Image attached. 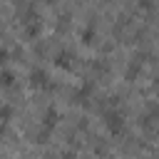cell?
Segmentation results:
<instances>
[{
    "instance_id": "obj_1",
    "label": "cell",
    "mask_w": 159,
    "mask_h": 159,
    "mask_svg": "<svg viewBox=\"0 0 159 159\" xmlns=\"http://www.w3.org/2000/svg\"><path fill=\"white\" fill-rule=\"evenodd\" d=\"M102 119H104V129H107L112 137L124 134V112H122L119 107H107L104 114H102Z\"/></svg>"
},
{
    "instance_id": "obj_2",
    "label": "cell",
    "mask_w": 159,
    "mask_h": 159,
    "mask_svg": "<svg viewBox=\"0 0 159 159\" xmlns=\"http://www.w3.org/2000/svg\"><path fill=\"white\" fill-rule=\"evenodd\" d=\"M27 82L32 89H47L50 87V72L45 67H32L30 75H27Z\"/></svg>"
},
{
    "instance_id": "obj_3",
    "label": "cell",
    "mask_w": 159,
    "mask_h": 159,
    "mask_svg": "<svg viewBox=\"0 0 159 159\" xmlns=\"http://www.w3.org/2000/svg\"><path fill=\"white\" fill-rule=\"evenodd\" d=\"M60 119H62V112L57 109V107H47L45 112H42V119H40V127L45 129V132H55L57 129V124H60Z\"/></svg>"
},
{
    "instance_id": "obj_4",
    "label": "cell",
    "mask_w": 159,
    "mask_h": 159,
    "mask_svg": "<svg viewBox=\"0 0 159 159\" xmlns=\"http://www.w3.org/2000/svg\"><path fill=\"white\" fill-rule=\"evenodd\" d=\"M92 92H94V84H92V82H82V84L75 89L72 99H75L77 104H87V102L92 99Z\"/></svg>"
},
{
    "instance_id": "obj_5",
    "label": "cell",
    "mask_w": 159,
    "mask_h": 159,
    "mask_svg": "<svg viewBox=\"0 0 159 159\" xmlns=\"http://www.w3.org/2000/svg\"><path fill=\"white\" fill-rule=\"evenodd\" d=\"M55 65L60 70H72L75 67V55L70 50H60V52H55Z\"/></svg>"
},
{
    "instance_id": "obj_6",
    "label": "cell",
    "mask_w": 159,
    "mask_h": 159,
    "mask_svg": "<svg viewBox=\"0 0 159 159\" xmlns=\"http://www.w3.org/2000/svg\"><path fill=\"white\" fill-rule=\"evenodd\" d=\"M15 84H17V75L12 70L2 67L0 70V89H15Z\"/></svg>"
},
{
    "instance_id": "obj_7",
    "label": "cell",
    "mask_w": 159,
    "mask_h": 159,
    "mask_svg": "<svg viewBox=\"0 0 159 159\" xmlns=\"http://www.w3.org/2000/svg\"><path fill=\"white\" fill-rule=\"evenodd\" d=\"M142 127H144V132H154V127H157V114L149 112V114L142 119Z\"/></svg>"
},
{
    "instance_id": "obj_8",
    "label": "cell",
    "mask_w": 159,
    "mask_h": 159,
    "mask_svg": "<svg viewBox=\"0 0 159 159\" xmlns=\"http://www.w3.org/2000/svg\"><path fill=\"white\" fill-rule=\"evenodd\" d=\"M12 117V107L7 102H0V122H7Z\"/></svg>"
},
{
    "instance_id": "obj_9",
    "label": "cell",
    "mask_w": 159,
    "mask_h": 159,
    "mask_svg": "<svg viewBox=\"0 0 159 159\" xmlns=\"http://www.w3.org/2000/svg\"><path fill=\"white\" fill-rule=\"evenodd\" d=\"M82 42H84V45H92V42H94V30H92V27H84V30H82Z\"/></svg>"
},
{
    "instance_id": "obj_10",
    "label": "cell",
    "mask_w": 159,
    "mask_h": 159,
    "mask_svg": "<svg viewBox=\"0 0 159 159\" xmlns=\"http://www.w3.org/2000/svg\"><path fill=\"white\" fill-rule=\"evenodd\" d=\"M47 137H50V132H45V129L40 127V132L35 134V142H37V144H45V142H47Z\"/></svg>"
},
{
    "instance_id": "obj_11",
    "label": "cell",
    "mask_w": 159,
    "mask_h": 159,
    "mask_svg": "<svg viewBox=\"0 0 159 159\" xmlns=\"http://www.w3.org/2000/svg\"><path fill=\"white\" fill-rule=\"evenodd\" d=\"M7 60H10L7 47H0V67H5V65H7Z\"/></svg>"
},
{
    "instance_id": "obj_12",
    "label": "cell",
    "mask_w": 159,
    "mask_h": 159,
    "mask_svg": "<svg viewBox=\"0 0 159 159\" xmlns=\"http://www.w3.org/2000/svg\"><path fill=\"white\" fill-rule=\"evenodd\" d=\"M5 134H7V122H0V142L5 139Z\"/></svg>"
},
{
    "instance_id": "obj_13",
    "label": "cell",
    "mask_w": 159,
    "mask_h": 159,
    "mask_svg": "<svg viewBox=\"0 0 159 159\" xmlns=\"http://www.w3.org/2000/svg\"><path fill=\"white\" fill-rule=\"evenodd\" d=\"M139 5H142L144 10H152V5H154V2H152V0H139Z\"/></svg>"
}]
</instances>
